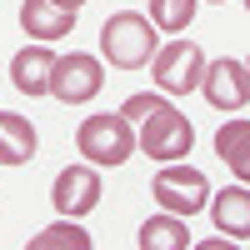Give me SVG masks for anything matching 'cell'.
I'll return each instance as SVG.
<instances>
[{
  "label": "cell",
  "instance_id": "cell-12",
  "mask_svg": "<svg viewBox=\"0 0 250 250\" xmlns=\"http://www.w3.org/2000/svg\"><path fill=\"white\" fill-rule=\"evenodd\" d=\"M35 145H40V135H35V125L25 115L0 110V165H25V160H35Z\"/></svg>",
  "mask_w": 250,
  "mask_h": 250
},
{
  "label": "cell",
  "instance_id": "cell-8",
  "mask_svg": "<svg viewBox=\"0 0 250 250\" xmlns=\"http://www.w3.org/2000/svg\"><path fill=\"white\" fill-rule=\"evenodd\" d=\"M200 90L205 100H210L215 110L225 115H235L245 110V100H250V80H245V60H205V70H200Z\"/></svg>",
  "mask_w": 250,
  "mask_h": 250
},
{
  "label": "cell",
  "instance_id": "cell-18",
  "mask_svg": "<svg viewBox=\"0 0 250 250\" xmlns=\"http://www.w3.org/2000/svg\"><path fill=\"white\" fill-rule=\"evenodd\" d=\"M210 5H225V0H210Z\"/></svg>",
  "mask_w": 250,
  "mask_h": 250
},
{
  "label": "cell",
  "instance_id": "cell-16",
  "mask_svg": "<svg viewBox=\"0 0 250 250\" xmlns=\"http://www.w3.org/2000/svg\"><path fill=\"white\" fill-rule=\"evenodd\" d=\"M55 245H70V250H90V235L80 230V225L70 220V215H60L50 230H40V235H30V250H55Z\"/></svg>",
  "mask_w": 250,
  "mask_h": 250
},
{
  "label": "cell",
  "instance_id": "cell-10",
  "mask_svg": "<svg viewBox=\"0 0 250 250\" xmlns=\"http://www.w3.org/2000/svg\"><path fill=\"white\" fill-rule=\"evenodd\" d=\"M210 215H215V225H220V235H235V240H245L250 235V190H245V180H235V185H225V190L215 195L210 190Z\"/></svg>",
  "mask_w": 250,
  "mask_h": 250
},
{
  "label": "cell",
  "instance_id": "cell-13",
  "mask_svg": "<svg viewBox=\"0 0 250 250\" xmlns=\"http://www.w3.org/2000/svg\"><path fill=\"white\" fill-rule=\"evenodd\" d=\"M215 155L235 170V180H250V120L240 110L230 115V125L215 130Z\"/></svg>",
  "mask_w": 250,
  "mask_h": 250
},
{
  "label": "cell",
  "instance_id": "cell-11",
  "mask_svg": "<svg viewBox=\"0 0 250 250\" xmlns=\"http://www.w3.org/2000/svg\"><path fill=\"white\" fill-rule=\"evenodd\" d=\"M20 25H25V35H35V40L50 45V40L75 30V10H60V5H50V0H25V5H20Z\"/></svg>",
  "mask_w": 250,
  "mask_h": 250
},
{
  "label": "cell",
  "instance_id": "cell-1",
  "mask_svg": "<svg viewBox=\"0 0 250 250\" xmlns=\"http://www.w3.org/2000/svg\"><path fill=\"white\" fill-rule=\"evenodd\" d=\"M120 115L130 120V125H140L135 130V150L140 155H150V160H180V155H190V145H195V125L185 120L165 95H150V90H140V95H130L120 105Z\"/></svg>",
  "mask_w": 250,
  "mask_h": 250
},
{
  "label": "cell",
  "instance_id": "cell-15",
  "mask_svg": "<svg viewBox=\"0 0 250 250\" xmlns=\"http://www.w3.org/2000/svg\"><path fill=\"white\" fill-rule=\"evenodd\" d=\"M195 5L200 0H150V25L160 35H180V30H190V20H195Z\"/></svg>",
  "mask_w": 250,
  "mask_h": 250
},
{
  "label": "cell",
  "instance_id": "cell-6",
  "mask_svg": "<svg viewBox=\"0 0 250 250\" xmlns=\"http://www.w3.org/2000/svg\"><path fill=\"white\" fill-rule=\"evenodd\" d=\"M200 70H205V50L195 40H170V45H155L150 55V75L165 95H190L200 85Z\"/></svg>",
  "mask_w": 250,
  "mask_h": 250
},
{
  "label": "cell",
  "instance_id": "cell-14",
  "mask_svg": "<svg viewBox=\"0 0 250 250\" xmlns=\"http://www.w3.org/2000/svg\"><path fill=\"white\" fill-rule=\"evenodd\" d=\"M140 250H190V225H185V215H150L140 225V235H135Z\"/></svg>",
  "mask_w": 250,
  "mask_h": 250
},
{
  "label": "cell",
  "instance_id": "cell-17",
  "mask_svg": "<svg viewBox=\"0 0 250 250\" xmlns=\"http://www.w3.org/2000/svg\"><path fill=\"white\" fill-rule=\"evenodd\" d=\"M50 5H60V10H75V15H80V5H85V0H50Z\"/></svg>",
  "mask_w": 250,
  "mask_h": 250
},
{
  "label": "cell",
  "instance_id": "cell-3",
  "mask_svg": "<svg viewBox=\"0 0 250 250\" xmlns=\"http://www.w3.org/2000/svg\"><path fill=\"white\" fill-rule=\"evenodd\" d=\"M75 150L85 155L95 170H115L135 155V125L125 120L120 110L115 115H85L75 130Z\"/></svg>",
  "mask_w": 250,
  "mask_h": 250
},
{
  "label": "cell",
  "instance_id": "cell-7",
  "mask_svg": "<svg viewBox=\"0 0 250 250\" xmlns=\"http://www.w3.org/2000/svg\"><path fill=\"white\" fill-rule=\"evenodd\" d=\"M100 170L85 160V165H65V170L55 175V185H50V205L60 215H70V220H80V215H90L95 205H100Z\"/></svg>",
  "mask_w": 250,
  "mask_h": 250
},
{
  "label": "cell",
  "instance_id": "cell-4",
  "mask_svg": "<svg viewBox=\"0 0 250 250\" xmlns=\"http://www.w3.org/2000/svg\"><path fill=\"white\" fill-rule=\"evenodd\" d=\"M150 195L160 200V210H170V215H200L205 200H210V180H205L195 165H185V160H165L160 175L150 180Z\"/></svg>",
  "mask_w": 250,
  "mask_h": 250
},
{
  "label": "cell",
  "instance_id": "cell-2",
  "mask_svg": "<svg viewBox=\"0 0 250 250\" xmlns=\"http://www.w3.org/2000/svg\"><path fill=\"white\" fill-rule=\"evenodd\" d=\"M160 45V30L140 10H115L100 25V60H110L115 70H145Z\"/></svg>",
  "mask_w": 250,
  "mask_h": 250
},
{
  "label": "cell",
  "instance_id": "cell-9",
  "mask_svg": "<svg viewBox=\"0 0 250 250\" xmlns=\"http://www.w3.org/2000/svg\"><path fill=\"white\" fill-rule=\"evenodd\" d=\"M50 65H55V50L40 40V45H25V50H15V60H10V80H15V90L20 95H45V85H50Z\"/></svg>",
  "mask_w": 250,
  "mask_h": 250
},
{
  "label": "cell",
  "instance_id": "cell-5",
  "mask_svg": "<svg viewBox=\"0 0 250 250\" xmlns=\"http://www.w3.org/2000/svg\"><path fill=\"white\" fill-rule=\"evenodd\" d=\"M100 85H105V65H100V55L70 50V55H55L45 95H55L60 105H85V100L100 95Z\"/></svg>",
  "mask_w": 250,
  "mask_h": 250
}]
</instances>
